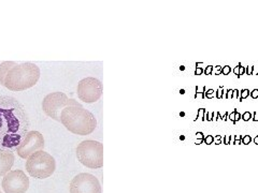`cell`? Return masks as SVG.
<instances>
[{"label": "cell", "mask_w": 258, "mask_h": 193, "mask_svg": "<svg viewBox=\"0 0 258 193\" xmlns=\"http://www.w3.org/2000/svg\"><path fill=\"white\" fill-rule=\"evenodd\" d=\"M70 193H101L99 180L92 174H79L71 180Z\"/></svg>", "instance_id": "cell-9"}, {"label": "cell", "mask_w": 258, "mask_h": 193, "mask_svg": "<svg viewBox=\"0 0 258 193\" xmlns=\"http://www.w3.org/2000/svg\"><path fill=\"white\" fill-rule=\"evenodd\" d=\"M235 136H236V135H231V136H230V142H229V144H235Z\"/></svg>", "instance_id": "cell-33"}, {"label": "cell", "mask_w": 258, "mask_h": 193, "mask_svg": "<svg viewBox=\"0 0 258 193\" xmlns=\"http://www.w3.org/2000/svg\"><path fill=\"white\" fill-rule=\"evenodd\" d=\"M29 130V118L22 104L12 96H0V151L18 148Z\"/></svg>", "instance_id": "cell-1"}, {"label": "cell", "mask_w": 258, "mask_h": 193, "mask_svg": "<svg viewBox=\"0 0 258 193\" xmlns=\"http://www.w3.org/2000/svg\"><path fill=\"white\" fill-rule=\"evenodd\" d=\"M206 112H207V111H206L205 109H200L199 112H198V117L204 120V119H205V115H206Z\"/></svg>", "instance_id": "cell-18"}, {"label": "cell", "mask_w": 258, "mask_h": 193, "mask_svg": "<svg viewBox=\"0 0 258 193\" xmlns=\"http://www.w3.org/2000/svg\"><path fill=\"white\" fill-rule=\"evenodd\" d=\"M56 168L55 159L47 152L40 150L26 161V171L35 178L44 179L50 177Z\"/></svg>", "instance_id": "cell-4"}, {"label": "cell", "mask_w": 258, "mask_h": 193, "mask_svg": "<svg viewBox=\"0 0 258 193\" xmlns=\"http://www.w3.org/2000/svg\"><path fill=\"white\" fill-rule=\"evenodd\" d=\"M230 71H231V68H230L229 66H225V67H223V69H222V74L227 75V74L230 73Z\"/></svg>", "instance_id": "cell-16"}, {"label": "cell", "mask_w": 258, "mask_h": 193, "mask_svg": "<svg viewBox=\"0 0 258 193\" xmlns=\"http://www.w3.org/2000/svg\"><path fill=\"white\" fill-rule=\"evenodd\" d=\"M251 118H252V114L249 112H245L243 113V115H242V119L245 120V122H248Z\"/></svg>", "instance_id": "cell-15"}, {"label": "cell", "mask_w": 258, "mask_h": 193, "mask_svg": "<svg viewBox=\"0 0 258 193\" xmlns=\"http://www.w3.org/2000/svg\"><path fill=\"white\" fill-rule=\"evenodd\" d=\"M212 70H213V66H208V67L206 68V70L204 71L205 74H206V75L211 74V73H212Z\"/></svg>", "instance_id": "cell-20"}, {"label": "cell", "mask_w": 258, "mask_h": 193, "mask_svg": "<svg viewBox=\"0 0 258 193\" xmlns=\"http://www.w3.org/2000/svg\"><path fill=\"white\" fill-rule=\"evenodd\" d=\"M233 73H235L236 75L239 76V73H240V66H238V67H236L235 69H233Z\"/></svg>", "instance_id": "cell-28"}, {"label": "cell", "mask_w": 258, "mask_h": 193, "mask_svg": "<svg viewBox=\"0 0 258 193\" xmlns=\"http://www.w3.org/2000/svg\"><path fill=\"white\" fill-rule=\"evenodd\" d=\"M44 147V138L43 135L38 131H29L25 139L21 143L20 146L16 148L18 155L26 159L29 158L31 155L36 154Z\"/></svg>", "instance_id": "cell-10"}, {"label": "cell", "mask_w": 258, "mask_h": 193, "mask_svg": "<svg viewBox=\"0 0 258 193\" xmlns=\"http://www.w3.org/2000/svg\"><path fill=\"white\" fill-rule=\"evenodd\" d=\"M222 69H223V67H221V66H216L215 68L213 67L212 73H215V74H221V73H222Z\"/></svg>", "instance_id": "cell-17"}, {"label": "cell", "mask_w": 258, "mask_h": 193, "mask_svg": "<svg viewBox=\"0 0 258 193\" xmlns=\"http://www.w3.org/2000/svg\"><path fill=\"white\" fill-rule=\"evenodd\" d=\"M40 77L35 63L5 61L0 64V84L12 91H23L34 87Z\"/></svg>", "instance_id": "cell-2"}, {"label": "cell", "mask_w": 258, "mask_h": 193, "mask_svg": "<svg viewBox=\"0 0 258 193\" xmlns=\"http://www.w3.org/2000/svg\"><path fill=\"white\" fill-rule=\"evenodd\" d=\"M251 142H252V138L249 135H245L242 138V143H243L244 145H248Z\"/></svg>", "instance_id": "cell-14"}, {"label": "cell", "mask_w": 258, "mask_h": 193, "mask_svg": "<svg viewBox=\"0 0 258 193\" xmlns=\"http://www.w3.org/2000/svg\"><path fill=\"white\" fill-rule=\"evenodd\" d=\"M3 188L6 193H26L29 188V178L21 170L11 171L4 177Z\"/></svg>", "instance_id": "cell-8"}, {"label": "cell", "mask_w": 258, "mask_h": 193, "mask_svg": "<svg viewBox=\"0 0 258 193\" xmlns=\"http://www.w3.org/2000/svg\"><path fill=\"white\" fill-rule=\"evenodd\" d=\"M236 110L235 111H233L232 113H231V114H229V119L231 120V122H233V123H235V115H236Z\"/></svg>", "instance_id": "cell-22"}, {"label": "cell", "mask_w": 258, "mask_h": 193, "mask_svg": "<svg viewBox=\"0 0 258 193\" xmlns=\"http://www.w3.org/2000/svg\"><path fill=\"white\" fill-rule=\"evenodd\" d=\"M253 69H254V67H247V71H246V73H247L248 75L253 74Z\"/></svg>", "instance_id": "cell-27"}, {"label": "cell", "mask_w": 258, "mask_h": 193, "mask_svg": "<svg viewBox=\"0 0 258 193\" xmlns=\"http://www.w3.org/2000/svg\"><path fill=\"white\" fill-rule=\"evenodd\" d=\"M0 193H2V191H0Z\"/></svg>", "instance_id": "cell-37"}, {"label": "cell", "mask_w": 258, "mask_h": 193, "mask_svg": "<svg viewBox=\"0 0 258 193\" xmlns=\"http://www.w3.org/2000/svg\"><path fill=\"white\" fill-rule=\"evenodd\" d=\"M78 103L74 99H69L63 92H52L47 94L43 99L42 109L47 116L60 122L61 112L70 106H78Z\"/></svg>", "instance_id": "cell-6"}, {"label": "cell", "mask_w": 258, "mask_h": 193, "mask_svg": "<svg viewBox=\"0 0 258 193\" xmlns=\"http://www.w3.org/2000/svg\"><path fill=\"white\" fill-rule=\"evenodd\" d=\"M233 96H235V98L240 99V95L238 94V90L237 89H233Z\"/></svg>", "instance_id": "cell-31"}, {"label": "cell", "mask_w": 258, "mask_h": 193, "mask_svg": "<svg viewBox=\"0 0 258 193\" xmlns=\"http://www.w3.org/2000/svg\"><path fill=\"white\" fill-rule=\"evenodd\" d=\"M78 160L90 168L103 166V145L97 141H83L77 147Z\"/></svg>", "instance_id": "cell-5"}, {"label": "cell", "mask_w": 258, "mask_h": 193, "mask_svg": "<svg viewBox=\"0 0 258 193\" xmlns=\"http://www.w3.org/2000/svg\"><path fill=\"white\" fill-rule=\"evenodd\" d=\"M229 142H230V135H226L225 136V144L229 145Z\"/></svg>", "instance_id": "cell-30"}, {"label": "cell", "mask_w": 258, "mask_h": 193, "mask_svg": "<svg viewBox=\"0 0 258 193\" xmlns=\"http://www.w3.org/2000/svg\"><path fill=\"white\" fill-rule=\"evenodd\" d=\"M240 119H241V114H240V113L236 112V115H235V123H236V122H238V120H240Z\"/></svg>", "instance_id": "cell-29"}, {"label": "cell", "mask_w": 258, "mask_h": 193, "mask_svg": "<svg viewBox=\"0 0 258 193\" xmlns=\"http://www.w3.org/2000/svg\"><path fill=\"white\" fill-rule=\"evenodd\" d=\"M203 73H204V70L201 69V68H197V69L195 70V74H196V75H201Z\"/></svg>", "instance_id": "cell-24"}, {"label": "cell", "mask_w": 258, "mask_h": 193, "mask_svg": "<svg viewBox=\"0 0 258 193\" xmlns=\"http://www.w3.org/2000/svg\"><path fill=\"white\" fill-rule=\"evenodd\" d=\"M224 91V88L223 87H220L219 88V91H217V93H216V96H217V98H222V96H223V92Z\"/></svg>", "instance_id": "cell-21"}, {"label": "cell", "mask_w": 258, "mask_h": 193, "mask_svg": "<svg viewBox=\"0 0 258 193\" xmlns=\"http://www.w3.org/2000/svg\"><path fill=\"white\" fill-rule=\"evenodd\" d=\"M102 94V84L95 77H86L78 84V95L81 101L94 103L100 99Z\"/></svg>", "instance_id": "cell-7"}, {"label": "cell", "mask_w": 258, "mask_h": 193, "mask_svg": "<svg viewBox=\"0 0 258 193\" xmlns=\"http://www.w3.org/2000/svg\"><path fill=\"white\" fill-rule=\"evenodd\" d=\"M254 142H255V144L258 145V136H256V138L254 139Z\"/></svg>", "instance_id": "cell-36"}, {"label": "cell", "mask_w": 258, "mask_h": 193, "mask_svg": "<svg viewBox=\"0 0 258 193\" xmlns=\"http://www.w3.org/2000/svg\"><path fill=\"white\" fill-rule=\"evenodd\" d=\"M253 120H255V122H258V112H255V113H254Z\"/></svg>", "instance_id": "cell-32"}, {"label": "cell", "mask_w": 258, "mask_h": 193, "mask_svg": "<svg viewBox=\"0 0 258 193\" xmlns=\"http://www.w3.org/2000/svg\"><path fill=\"white\" fill-rule=\"evenodd\" d=\"M212 115H213V113H208V120H212L213 118H212Z\"/></svg>", "instance_id": "cell-35"}, {"label": "cell", "mask_w": 258, "mask_h": 193, "mask_svg": "<svg viewBox=\"0 0 258 193\" xmlns=\"http://www.w3.org/2000/svg\"><path fill=\"white\" fill-rule=\"evenodd\" d=\"M249 90L248 89H243L241 91V93H240V100H242V99H245V98H247V96L249 95Z\"/></svg>", "instance_id": "cell-12"}, {"label": "cell", "mask_w": 258, "mask_h": 193, "mask_svg": "<svg viewBox=\"0 0 258 193\" xmlns=\"http://www.w3.org/2000/svg\"><path fill=\"white\" fill-rule=\"evenodd\" d=\"M204 142L206 143V144H208V145H210V144H212L213 142H214V138L212 135H208V136H205V139H204Z\"/></svg>", "instance_id": "cell-13"}, {"label": "cell", "mask_w": 258, "mask_h": 193, "mask_svg": "<svg viewBox=\"0 0 258 193\" xmlns=\"http://www.w3.org/2000/svg\"><path fill=\"white\" fill-rule=\"evenodd\" d=\"M251 95H252V98H254V99L258 98V89H254V90L251 92Z\"/></svg>", "instance_id": "cell-23"}, {"label": "cell", "mask_w": 258, "mask_h": 193, "mask_svg": "<svg viewBox=\"0 0 258 193\" xmlns=\"http://www.w3.org/2000/svg\"><path fill=\"white\" fill-rule=\"evenodd\" d=\"M214 95H216V93H215V91H214L213 89H209V90L207 91V93H206L207 98H213Z\"/></svg>", "instance_id": "cell-19"}, {"label": "cell", "mask_w": 258, "mask_h": 193, "mask_svg": "<svg viewBox=\"0 0 258 193\" xmlns=\"http://www.w3.org/2000/svg\"><path fill=\"white\" fill-rule=\"evenodd\" d=\"M244 71H245V69H244V67H241L240 66V73H239V75H242L244 73Z\"/></svg>", "instance_id": "cell-34"}, {"label": "cell", "mask_w": 258, "mask_h": 193, "mask_svg": "<svg viewBox=\"0 0 258 193\" xmlns=\"http://www.w3.org/2000/svg\"><path fill=\"white\" fill-rule=\"evenodd\" d=\"M233 96V90H227V99H231Z\"/></svg>", "instance_id": "cell-26"}, {"label": "cell", "mask_w": 258, "mask_h": 193, "mask_svg": "<svg viewBox=\"0 0 258 193\" xmlns=\"http://www.w3.org/2000/svg\"><path fill=\"white\" fill-rule=\"evenodd\" d=\"M14 164V155L11 151H0V177L10 172Z\"/></svg>", "instance_id": "cell-11"}, {"label": "cell", "mask_w": 258, "mask_h": 193, "mask_svg": "<svg viewBox=\"0 0 258 193\" xmlns=\"http://www.w3.org/2000/svg\"><path fill=\"white\" fill-rule=\"evenodd\" d=\"M60 123L67 130L78 135H88L95 131L97 120L92 113L81 104L67 107L61 112Z\"/></svg>", "instance_id": "cell-3"}, {"label": "cell", "mask_w": 258, "mask_h": 193, "mask_svg": "<svg viewBox=\"0 0 258 193\" xmlns=\"http://www.w3.org/2000/svg\"><path fill=\"white\" fill-rule=\"evenodd\" d=\"M196 135H197V139H199V140H201V141H204V139H205V135H204L203 133H201V132H198Z\"/></svg>", "instance_id": "cell-25"}]
</instances>
